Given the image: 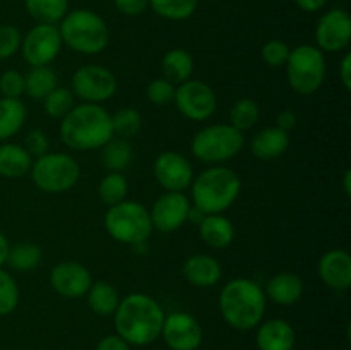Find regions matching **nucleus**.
<instances>
[{"label": "nucleus", "instance_id": "nucleus-6", "mask_svg": "<svg viewBox=\"0 0 351 350\" xmlns=\"http://www.w3.org/2000/svg\"><path fill=\"white\" fill-rule=\"evenodd\" d=\"M105 229L122 244L139 246L153 233L149 211L137 201H122L110 206L105 215Z\"/></svg>", "mask_w": 351, "mask_h": 350}, {"label": "nucleus", "instance_id": "nucleus-38", "mask_svg": "<svg viewBox=\"0 0 351 350\" xmlns=\"http://www.w3.org/2000/svg\"><path fill=\"white\" fill-rule=\"evenodd\" d=\"M261 55H263L264 64L269 65V67L278 69L287 65L288 55H290V48L285 41L281 40H269L261 50Z\"/></svg>", "mask_w": 351, "mask_h": 350}, {"label": "nucleus", "instance_id": "nucleus-3", "mask_svg": "<svg viewBox=\"0 0 351 350\" xmlns=\"http://www.w3.org/2000/svg\"><path fill=\"white\" fill-rule=\"evenodd\" d=\"M266 294L250 278H235L219 294V311L232 328L249 331L261 325L266 312Z\"/></svg>", "mask_w": 351, "mask_h": 350}, {"label": "nucleus", "instance_id": "nucleus-14", "mask_svg": "<svg viewBox=\"0 0 351 350\" xmlns=\"http://www.w3.org/2000/svg\"><path fill=\"white\" fill-rule=\"evenodd\" d=\"M161 336L171 350H197L202 343V326L187 312L165 316Z\"/></svg>", "mask_w": 351, "mask_h": 350}, {"label": "nucleus", "instance_id": "nucleus-47", "mask_svg": "<svg viewBox=\"0 0 351 350\" xmlns=\"http://www.w3.org/2000/svg\"><path fill=\"white\" fill-rule=\"evenodd\" d=\"M326 2L328 0H295L297 7H300L305 12H317L326 5Z\"/></svg>", "mask_w": 351, "mask_h": 350}, {"label": "nucleus", "instance_id": "nucleus-30", "mask_svg": "<svg viewBox=\"0 0 351 350\" xmlns=\"http://www.w3.org/2000/svg\"><path fill=\"white\" fill-rule=\"evenodd\" d=\"M103 165L112 172H122L123 168L129 167L130 160H132V148H130L129 141L125 139H110L108 143L103 146L101 154Z\"/></svg>", "mask_w": 351, "mask_h": 350}, {"label": "nucleus", "instance_id": "nucleus-45", "mask_svg": "<svg viewBox=\"0 0 351 350\" xmlns=\"http://www.w3.org/2000/svg\"><path fill=\"white\" fill-rule=\"evenodd\" d=\"M297 126V115L291 110H283V112L278 115L276 119V127L278 129L285 130V132H290L291 129H295Z\"/></svg>", "mask_w": 351, "mask_h": 350}, {"label": "nucleus", "instance_id": "nucleus-27", "mask_svg": "<svg viewBox=\"0 0 351 350\" xmlns=\"http://www.w3.org/2000/svg\"><path fill=\"white\" fill-rule=\"evenodd\" d=\"M86 295H88V305L98 316H113V312L119 307V292L108 281L91 283Z\"/></svg>", "mask_w": 351, "mask_h": 350}, {"label": "nucleus", "instance_id": "nucleus-36", "mask_svg": "<svg viewBox=\"0 0 351 350\" xmlns=\"http://www.w3.org/2000/svg\"><path fill=\"white\" fill-rule=\"evenodd\" d=\"M75 106V96L69 88H55L47 98L43 100V108L53 119H64Z\"/></svg>", "mask_w": 351, "mask_h": 350}, {"label": "nucleus", "instance_id": "nucleus-33", "mask_svg": "<svg viewBox=\"0 0 351 350\" xmlns=\"http://www.w3.org/2000/svg\"><path fill=\"white\" fill-rule=\"evenodd\" d=\"M41 256L43 254H41L40 247L24 242L10 247L5 263H9V266L16 271H31L41 263Z\"/></svg>", "mask_w": 351, "mask_h": 350}, {"label": "nucleus", "instance_id": "nucleus-26", "mask_svg": "<svg viewBox=\"0 0 351 350\" xmlns=\"http://www.w3.org/2000/svg\"><path fill=\"white\" fill-rule=\"evenodd\" d=\"M26 120V106L21 100L0 98V141L16 136Z\"/></svg>", "mask_w": 351, "mask_h": 350}, {"label": "nucleus", "instance_id": "nucleus-21", "mask_svg": "<svg viewBox=\"0 0 351 350\" xmlns=\"http://www.w3.org/2000/svg\"><path fill=\"white\" fill-rule=\"evenodd\" d=\"M266 299L273 301L274 304L291 305L298 302L304 294V281L300 277L290 271H281L274 275L266 285Z\"/></svg>", "mask_w": 351, "mask_h": 350}, {"label": "nucleus", "instance_id": "nucleus-15", "mask_svg": "<svg viewBox=\"0 0 351 350\" xmlns=\"http://www.w3.org/2000/svg\"><path fill=\"white\" fill-rule=\"evenodd\" d=\"M154 177L167 192H184L194 180V170L184 154L165 151L154 161Z\"/></svg>", "mask_w": 351, "mask_h": 350}, {"label": "nucleus", "instance_id": "nucleus-46", "mask_svg": "<svg viewBox=\"0 0 351 350\" xmlns=\"http://www.w3.org/2000/svg\"><path fill=\"white\" fill-rule=\"evenodd\" d=\"M339 78H341L345 89H351V54H345L341 65H339Z\"/></svg>", "mask_w": 351, "mask_h": 350}, {"label": "nucleus", "instance_id": "nucleus-2", "mask_svg": "<svg viewBox=\"0 0 351 350\" xmlns=\"http://www.w3.org/2000/svg\"><path fill=\"white\" fill-rule=\"evenodd\" d=\"M112 137V115L96 103L74 106L60 122V139L75 151L103 148Z\"/></svg>", "mask_w": 351, "mask_h": 350}, {"label": "nucleus", "instance_id": "nucleus-25", "mask_svg": "<svg viewBox=\"0 0 351 350\" xmlns=\"http://www.w3.org/2000/svg\"><path fill=\"white\" fill-rule=\"evenodd\" d=\"M161 71L167 81L171 84H182L187 79H191L192 71H194V60L192 55L184 48H173L167 51L161 60Z\"/></svg>", "mask_w": 351, "mask_h": 350}, {"label": "nucleus", "instance_id": "nucleus-5", "mask_svg": "<svg viewBox=\"0 0 351 350\" xmlns=\"http://www.w3.org/2000/svg\"><path fill=\"white\" fill-rule=\"evenodd\" d=\"M58 31L62 43L84 55L99 54L105 50L110 40L105 19L89 9H77L65 14Z\"/></svg>", "mask_w": 351, "mask_h": 350}, {"label": "nucleus", "instance_id": "nucleus-18", "mask_svg": "<svg viewBox=\"0 0 351 350\" xmlns=\"http://www.w3.org/2000/svg\"><path fill=\"white\" fill-rule=\"evenodd\" d=\"M319 277L336 292H345L351 283V257L346 250H328L319 261Z\"/></svg>", "mask_w": 351, "mask_h": 350}, {"label": "nucleus", "instance_id": "nucleus-1", "mask_svg": "<svg viewBox=\"0 0 351 350\" xmlns=\"http://www.w3.org/2000/svg\"><path fill=\"white\" fill-rule=\"evenodd\" d=\"M117 335L129 345L144 347L161 336L165 312L163 307L146 294H130L120 299L113 312Z\"/></svg>", "mask_w": 351, "mask_h": 350}, {"label": "nucleus", "instance_id": "nucleus-29", "mask_svg": "<svg viewBox=\"0 0 351 350\" xmlns=\"http://www.w3.org/2000/svg\"><path fill=\"white\" fill-rule=\"evenodd\" d=\"M26 93L33 100H45L55 88H57V74L48 65L33 67L26 75Z\"/></svg>", "mask_w": 351, "mask_h": 350}, {"label": "nucleus", "instance_id": "nucleus-35", "mask_svg": "<svg viewBox=\"0 0 351 350\" xmlns=\"http://www.w3.org/2000/svg\"><path fill=\"white\" fill-rule=\"evenodd\" d=\"M259 105L250 98H242L230 110V126L239 129L240 132L249 130L259 122Z\"/></svg>", "mask_w": 351, "mask_h": 350}, {"label": "nucleus", "instance_id": "nucleus-24", "mask_svg": "<svg viewBox=\"0 0 351 350\" xmlns=\"http://www.w3.org/2000/svg\"><path fill=\"white\" fill-rule=\"evenodd\" d=\"M33 158L26 148L14 143L0 144V175L5 178H19L31 170Z\"/></svg>", "mask_w": 351, "mask_h": 350}, {"label": "nucleus", "instance_id": "nucleus-17", "mask_svg": "<svg viewBox=\"0 0 351 350\" xmlns=\"http://www.w3.org/2000/svg\"><path fill=\"white\" fill-rule=\"evenodd\" d=\"M50 283L62 297L75 299L88 294L93 281L88 268L74 261H64L51 270Z\"/></svg>", "mask_w": 351, "mask_h": 350}, {"label": "nucleus", "instance_id": "nucleus-16", "mask_svg": "<svg viewBox=\"0 0 351 350\" xmlns=\"http://www.w3.org/2000/svg\"><path fill=\"white\" fill-rule=\"evenodd\" d=\"M189 209L191 202L184 192H165L154 201L153 209L149 211L153 229L163 233L175 232L187 222Z\"/></svg>", "mask_w": 351, "mask_h": 350}, {"label": "nucleus", "instance_id": "nucleus-20", "mask_svg": "<svg viewBox=\"0 0 351 350\" xmlns=\"http://www.w3.org/2000/svg\"><path fill=\"white\" fill-rule=\"evenodd\" d=\"M182 271L189 283L199 288L213 287L221 278V266L215 257L208 256V254H194V256L187 257Z\"/></svg>", "mask_w": 351, "mask_h": 350}, {"label": "nucleus", "instance_id": "nucleus-40", "mask_svg": "<svg viewBox=\"0 0 351 350\" xmlns=\"http://www.w3.org/2000/svg\"><path fill=\"white\" fill-rule=\"evenodd\" d=\"M0 93L2 98L19 100L23 93H26V81L24 75L17 71H5L0 75Z\"/></svg>", "mask_w": 351, "mask_h": 350}, {"label": "nucleus", "instance_id": "nucleus-19", "mask_svg": "<svg viewBox=\"0 0 351 350\" xmlns=\"http://www.w3.org/2000/svg\"><path fill=\"white\" fill-rule=\"evenodd\" d=\"M297 343V333L293 326L280 318L259 325L256 335V345L259 350H293Z\"/></svg>", "mask_w": 351, "mask_h": 350}, {"label": "nucleus", "instance_id": "nucleus-41", "mask_svg": "<svg viewBox=\"0 0 351 350\" xmlns=\"http://www.w3.org/2000/svg\"><path fill=\"white\" fill-rule=\"evenodd\" d=\"M21 41H23V36L16 26L2 24L0 26V60L12 57L21 48Z\"/></svg>", "mask_w": 351, "mask_h": 350}, {"label": "nucleus", "instance_id": "nucleus-13", "mask_svg": "<svg viewBox=\"0 0 351 350\" xmlns=\"http://www.w3.org/2000/svg\"><path fill=\"white\" fill-rule=\"evenodd\" d=\"M315 41L321 51H341L351 41V17L346 10L331 9L319 19Z\"/></svg>", "mask_w": 351, "mask_h": 350}, {"label": "nucleus", "instance_id": "nucleus-7", "mask_svg": "<svg viewBox=\"0 0 351 350\" xmlns=\"http://www.w3.org/2000/svg\"><path fill=\"white\" fill-rule=\"evenodd\" d=\"M287 75L295 93L302 96L314 95L326 78L324 54L312 45H298L288 55Z\"/></svg>", "mask_w": 351, "mask_h": 350}, {"label": "nucleus", "instance_id": "nucleus-42", "mask_svg": "<svg viewBox=\"0 0 351 350\" xmlns=\"http://www.w3.org/2000/svg\"><path fill=\"white\" fill-rule=\"evenodd\" d=\"M26 151L31 154V156H43V154L48 153V146H50V141H48L47 134L43 130L36 129V130H31L29 134L26 136Z\"/></svg>", "mask_w": 351, "mask_h": 350}, {"label": "nucleus", "instance_id": "nucleus-44", "mask_svg": "<svg viewBox=\"0 0 351 350\" xmlns=\"http://www.w3.org/2000/svg\"><path fill=\"white\" fill-rule=\"evenodd\" d=\"M96 350H130V345L115 333V335H106L96 345Z\"/></svg>", "mask_w": 351, "mask_h": 350}, {"label": "nucleus", "instance_id": "nucleus-12", "mask_svg": "<svg viewBox=\"0 0 351 350\" xmlns=\"http://www.w3.org/2000/svg\"><path fill=\"white\" fill-rule=\"evenodd\" d=\"M175 103L180 113L194 122L208 120L215 113L218 100L215 91L206 82L197 79H187L175 89Z\"/></svg>", "mask_w": 351, "mask_h": 350}, {"label": "nucleus", "instance_id": "nucleus-8", "mask_svg": "<svg viewBox=\"0 0 351 350\" xmlns=\"http://www.w3.org/2000/svg\"><path fill=\"white\" fill-rule=\"evenodd\" d=\"M243 134L230 124H215L199 130L192 139V153L204 163H223L242 151Z\"/></svg>", "mask_w": 351, "mask_h": 350}, {"label": "nucleus", "instance_id": "nucleus-50", "mask_svg": "<svg viewBox=\"0 0 351 350\" xmlns=\"http://www.w3.org/2000/svg\"><path fill=\"white\" fill-rule=\"evenodd\" d=\"M343 187H345L346 196H351V170L345 172V180H343Z\"/></svg>", "mask_w": 351, "mask_h": 350}, {"label": "nucleus", "instance_id": "nucleus-4", "mask_svg": "<svg viewBox=\"0 0 351 350\" xmlns=\"http://www.w3.org/2000/svg\"><path fill=\"white\" fill-rule=\"evenodd\" d=\"M242 180L228 167L208 168L192 180V199L204 215H219L239 198Z\"/></svg>", "mask_w": 351, "mask_h": 350}, {"label": "nucleus", "instance_id": "nucleus-49", "mask_svg": "<svg viewBox=\"0 0 351 350\" xmlns=\"http://www.w3.org/2000/svg\"><path fill=\"white\" fill-rule=\"evenodd\" d=\"M204 216L206 215L201 211V209L195 208V206H194V208H192V206H191V209H189V218L187 220H191V222L197 223V225H199V223H201L202 220H204Z\"/></svg>", "mask_w": 351, "mask_h": 350}, {"label": "nucleus", "instance_id": "nucleus-31", "mask_svg": "<svg viewBox=\"0 0 351 350\" xmlns=\"http://www.w3.org/2000/svg\"><path fill=\"white\" fill-rule=\"evenodd\" d=\"M149 5L163 19L185 21L197 10L199 0H149Z\"/></svg>", "mask_w": 351, "mask_h": 350}, {"label": "nucleus", "instance_id": "nucleus-11", "mask_svg": "<svg viewBox=\"0 0 351 350\" xmlns=\"http://www.w3.org/2000/svg\"><path fill=\"white\" fill-rule=\"evenodd\" d=\"M60 31L55 24H36L21 41L23 57L31 67L51 64L62 50Z\"/></svg>", "mask_w": 351, "mask_h": 350}, {"label": "nucleus", "instance_id": "nucleus-37", "mask_svg": "<svg viewBox=\"0 0 351 350\" xmlns=\"http://www.w3.org/2000/svg\"><path fill=\"white\" fill-rule=\"evenodd\" d=\"M19 287L7 271L0 270V316H7L17 307Z\"/></svg>", "mask_w": 351, "mask_h": 350}, {"label": "nucleus", "instance_id": "nucleus-34", "mask_svg": "<svg viewBox=\"0 0 351 350\" xmlns=\"http://www.w3.org/2000/svg\"><path fill=\"white\" fill-rule=\"evenodd\" d=\"M113 136L120 139H132L143 129V117L134 108H122L112 117Z\"/></svg>", "mask_w": 351, "mask_h": 350}, {"label": "nucleus", "instance_id": "nucleus-48", "mask_svg": "<svg viewBox=\"0 0 351 350\" xmlns=\"http://www.w3.org/2000/svg\"><path fill=\"white\" fill-rule=\"evenodd\" d=\"M9 242H7L5 235H3L2 232H0V266H2L3 263L7 261V254H9Z\"/></svg>", "mask_w": 351, "mask_h": 350}, {"label": "nucleus", "instance_id": "nucleus-28", "mask_svg": "<svg viewBox=\"0 0 351 350\" xmlns=\"http://www.w3.org/2000/svg\"><path fill=\"white\" fill-rule=\"evenodd\" d=\"M26 10L40 24L60 23L69 12V0H24Z\"/></svg>", "mask_w": 351, "mask_h": 350}, {"label": "nucleus", "instance_id": "nucleus-39", "mask_svg": "<svg viewBox=\"0 0 351 350\" xmlns=\"http://www.w3.org/2000/svg\"><path fill=\"white\" fill-rule=\"evenodd\" d=\"M175 84H171L167 79H154V81L149 82L146 89L147 100H149L153 105L163 106L168 105L170 102H173L175 98Z\"/></svg>", "mask_w": 351, "mask_h": 350}, {"label": "nucleus", "instance_id": "nucleus-23", "mask_svg": "<svg viewBox=\"0 0 351 350\" xmlns=\"http://www.w3.org/2000/svg\"><path fill=\"white\" fill-rule=\"evenodd\" d=\"M199 233L201 239L213 249H225L233 242L235 229L232 222L221 215H206L204 220L199 223Z\"/></svg>", "mask_w": 351, "mask_h": 350}, {"label": "nucleus", "instance_id": "nucleus-32", "mask_svg": "<svg viewBox=\"0 0 351 350\" xmlns=\"http://www.w3.org/2000/svg\"><path fill=\"white\" fill-rule=\"evenodd\" d=\"M127 191H129V184H127V178L120 172H110L108 175H105L98 187L99 199L108 208L125 201Z\"/></svg>", "mask_w": 351, "mask_h": 350}, {"label": "nucleus", "instance_id": "nucleus-9", "mask_svg": "<svg viewBox=\"0 0 351 350\" xmlns=\"http://www.w3.org/2000/svg\"><path fill=\"white\" fill-rule=\"evenodd\" d=\"M31 178L38 189L58 194L74 187L81 175L79 163L67 153H47L31 165Z\"/></svg>", "mask_w": 351, "mask_h": 350}, {"label": "nucleus", "instance_id": "nucleus-43", "mask_svg": "<svg viewBox=\"0 0 351 350\" xmlns=\"http://www.w3.org/2000/svg\"><path fill=\"white\" fill-rule=\"evenodd\" d=\"M119 12L123 16H139L149 5V0H113Z\"/></svg>", "mask_w": 351, "mask_h": 350}, {"label": "nucleus", "instance_id": "nucleus-22", "mask_svg": "<svg viewBox=\"0 0 351 350\" xmlns=\"http://www.w3.org/2000/svg\"><path fill=\"white\" fill-rule=\"evenodd\" d=\"M288 146H290L288 132L278 129V127H267L254 136L252 143H250V151L259 160L271 161L287 153Z\"/></svg>", "mask_w": 351, "mask_h": 350}, {"label": "nucleus", "instance_id": "nucleus-10", "mask_svg": "<svg viewBox=\"0 0 351 350\" xmlns=\"http://www.w3.org/2000/svg\"><path fill=\"white\" fill-rule=\"evenodd\" d=\"M117 78L103 65H82L72 75V93L86 103H96L112 98L117 91Z\"/></svg>", "mask_w": 351, "mask_h": 350}]
</instances>
